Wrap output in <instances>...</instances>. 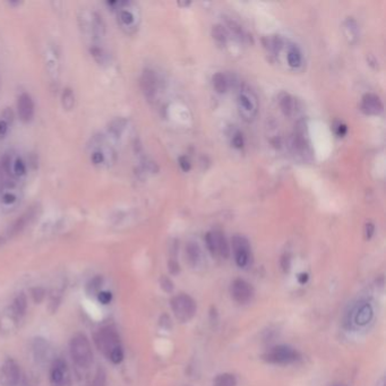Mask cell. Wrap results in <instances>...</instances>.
I'll use <instances>...</instances> for the list:
<instances>
[{
  "mask_svg": "<svg viewBox=\"0 0 386 386\" xmlns=\"http://www.w3.org/2000/svg\"><path fill=\"white\" fill-rule=\"evenodd\" d=\"M95 343H97L98 348L108 357L113 350L121 347L120 337H119L117 331L110 326L100 330V332L95 335Z\"/></svg>",
  "mask_w": 386,
  "mask_h": 386,
  "instance_id": "5",
  "label": "cell"
},
{
  "mask_svg": "<svg viewBox=\"0 0 386 386\" xmlns=\"http://www.w3.org/2000/svg\"><path fill=\"white\" fill-rule=\"evenodd\" d=\"M179 165H180V168L184 170V171H189L190 168H192V165H190V161L188 160V158L187 157H180L179 158Z\"/></svg>",
  "mask_w": 386,
  "mask_h": 386,
  "instance_id": "35",
  "label": "cell"
},
{
  "mask_svg": "<svg viewBox=\"0 0 386 386\" xmlns=\"http://www.w3.org/2000/svg\"><path fill=\"white\" fill-rule=\"evenodd\" d=\"M16 201V196L10 193H6L2 196V202L6 203V204H10V203H14Z\"/></svg>",
  "mask_w": 386,
  "mask_h": 386,
  "instance_id": "37",
  "label": "cell"
},
{
  "mask_svg": "<svg viewBox=\"0 0 386 386\" xmlns=\"http://www.w3.org/2000/svg\"><path fill=\"white\" fill-rule=\"evenodd\" d=\"M232 250L234 261L241 269H246L252 263V252H250L249 241L244 236L236 234L232 237Z\"/></svg>",
  "mask_w": 386,
  "mask_h": 386,
  "instance_id": "6",
  "label": "cell"
},
{
  "mask_svg": "<svg viewBox=\"0 0 386 386\" xmlns=\"http://www.w3.org/2000/svg\"><path fill=\"white\" fill-rule=\"evenodd\" d=\"M32 297L35 302H41L43 298H45V290L42 288H35L32 290Z\"/></svg>",
  "mask_w": 386,
  "mask_h": 386,
  "instance_id": "34",
  "label": "cell"
},
{
  "mask_svg": "<svg viewBox=\"0 0 386 386\" xmlns=\"http://www.w3.org/2000/svg\"><path fill=\"white\" fill-rule=\"evenodd\" d=\"M102 282H103V278L100 276H95L94 278H92V280L90 281V283L87 284V293L98 294L99 292H100Z\"/></svg>",
  "mask_w": 386,
  "mask_h": 386,
  "instance_id": "27",
  "label": "cell"
},
{
  "mask_svg": "<svg viewBox=\"0 0 386 386\" xmlns=\"http://www.w3.org/2000/svg\"><path fill=\"white\" fill-rule=\"evenodd\" d=\"M171 308L177 320L181 323L189 322L196 313V302L186 293H180L171 299Z\"/></svg>",
  "mask_w": 386,
  "mask_h": 386,
  "instance_id": "3",
  "label": "cell"
},
{
  "mask_svg": "<svg viewBox=\"0 0 386 386\" xmlns=\"http://www.w3.org/2000/svg\"><path fill=\"white\" fill-rule=\"evenodd\" d=\"M206 244L213 255H219L223 258L229 257L230 247L224 234L221 231H212L206 234Z\"/></svg>",
  "mask_w": 386,
  "mask_h": 386,
  "instance_id": "8",
  "label": "cell"
},
{
  "mask_svg": "<svg viewBox=\"0 0 386 386\" xmlns=\"http://www.w3.org/2000/svg\"><path fill=\"white\" fill-rule=\"evenodd\" d=\"M238 111L246 121H253L258 113V99L254 91L247 85L240 86L237 97Z\"/></svg>",
  "mask_w": 386,
  "mask_h": 386,
  "instance_id": "2",
  "label": "cell"
},
{
  "mask_svg": "<svg viewBox=\"0 0 386 386\" xmlns=\"http://www.w3.org/2000/svg\"><path fill=\"white\" fill-rule=\"evenodd\" d=\"M118 17H119V21H120L122 26L129 27V29L136 26V21H137L136 16H135L133 11L129 10V9L122 8V9L119 11Z\"/></svg>",
  "mask_w": 386,
  "mask_h": 386,
  "instance_id": "22",
  "label": "cell"
},
{
  "mask_svg": "<svg viewBox=\"0 0 386 386\" xmlns=\"http://www.w3.org/2000/svg\"><path fill=\"white\" fill-rule=\"evenodd\" d=\"M61 103H62L63 109H66V110H71V109L74 108V105H75V95H74L73 90H71L70 87H66V89L62 91V94H61Z\"/></svg>",
  "mask_w": 386,
  "mask_h": 386,
  "instance_id": "24",
  "label": "cell"
},
{
  "mask_svg": "<svg viewBox=\"0 0 386 386\" xmlns=\"http://www.w3.org/2000/svg\"><path fill=\"white\" fill-rule=\"evenodd\" d=\"M212 33H213V38L217 40V42L222 43V45H224V43L226 42V39H228V34H226V31H225V29L222 25L213 26Z\"/></svg>",
  "mask_w": 386,
  "mask_h": 386,
  "instance_id": "26",
  "label": "cell"
},
{
  "mask_svg": "<svg viewBox=\"0 0 386 386\" xmlns=\"http://www.w3.org/2000/svg\"><path fill=\"white\" fill-rule=\"evenodd\" d=\"M69 351L71 359L77 367L86 369L93 364L92 348H91L90 342L84 334L78 333L71 337Z\"/></svg>",
  "mask_w": 386,
  "mask_h": 386,
  "instance_id": "1",
  "label": "cell"
},
{
  "mask_svg": "<svg viewBox=\"0 0 386 386\" xmlns=\"http://www.w3.org/2000/svg\"><path fill=\"white\" fill-rule=\"evenodd\" d=\"M186 257L189 265L193 266V268L200 264V262L202 261V252L200 246L195 244V242H188L186 246Z\"/></svg>",
  "mask_w": 386,
  "mask_h": 386,
  "instance_id": "20",
  "label": "cell"
},
{
  "mask_svg": "<svg viewBox=\"0 0 386 386\" xmlns=\"http://www.w3.org/2000/svg\"><path fill=\"white\" fill-rule=\"evenodd\" d=\"M160 283H161V288H162L163 290H165V292H172V290H173V283H172V282H171L170 278L165 277V276H163V277L161 278Z\"/></svg>",
  "mask_w": 386,
  "mask_h": 386,
  "instance_id": "33",
  "label": "cell"
},
{
  "mask_svg": "<svg viewBox=\"0 0 386 386\" xmlns=\"http://www.w3.org/2000/svg\"><path fill=\"white\" fill-rule=\"evenodd\" d=\"M237 380L232 374H221L218 375L217 379L214 380V386H236Z\"/></svg>",
  "mask_w": 386,
  "mask_h": 386,
  "instance_id": "25",
  "label": "cell"
},
{
  "mask_svg": "<svg viewBox=\"0 0 386 386\" xmlns=\"http://www.w3.org/2000/svg\"><path fill=\"white\" fill-rule=\"evenodd\" d=\"M27 308V298L25 294L21 292L17 294V297L15 298L13 304H11L10 307V316L14 318V320H19V318L24 316V314L26 312Z\"/></svg>",
  "mask_w": 386,
  "mask_h": 386,
  "instance_id": "17",
  "label": "cell"
},
{
  "mask_svg": "<svg viewBox=\"0 0 386 386\" xmlns=\"http://www.w3.org/2000/svg\"><path fill=\"white\" fill-rule=\"evenodd\" d=\"M8 131V122L5 120H0V136H5Z\"/></svg>",
  "mask_w": 386,
  "mask_h": 386,
  "instance_id": "38",
  "label": "cell"
},
{
  "mask_svg": "<svg viewBox=\"0 0 386 386\" xmlns=\"http://www.w3.org/2000/svg\"><path fill=\"white\" fill-rule=\"evenodd\" d=\"M286 61H288V65L294 69L300 68L302 66L304 55H302L300 48L294 43H289L286 46Z\"/></svg>",
  "mask_w": 386,
  "mask_h": 386,
  "instance_id": "16",
  "label": "cell"
},
{
  "mask_svg": "<svg viewBox=\"0 0 386 386\" xmlns=\"http://www.w3.org/2000/svg\"><path fill=\"white\" fill-rule=\"evenodd\" d=\"M33 352L39 361H46L50 357V348L48 342L42 337H37L33 342Z\"/></svg>",
  "mask_w": 386,
  "mask_h": 386,
  "instance_id": "18",
  "label": "cell"
},
{
  "mask_svg": "<svg viewBox=\"0 0 386 386\" xmlns=\"http://www.w3.org/2000/svg\"><path fill=\"white\" fill-rule=\"evenodd\" d=\"M92 160L94 163H101L103 160L102 154L101 153H94L93 157H92Z\"/></svg>",
  "mask_w": 386,
  "mask_h": 386,
  "instance_id": "41",
  "label": "cell"
},
{
  "mask_svg": "<svg viewBox=\"0 0 386 386\" xmlns=\"http://www.w3.org/2000/svg\"><path fill=\"white\" fill-rule=\"evenodd\" d=\"M280 107L281 110L283 111L285 116H292L294 111V99L289 94H284L283 97L280 99Z\"/></svg>",
  "mask_w": 386,
  "mask_h": 386,
  "instance_id": "23",
  "label": "cell"
},
{
  "mask_svg": "<svg viewBox=\"0 0 386 386\" xmlns=\"http://www.w3.org/2000/svg\"><path fill=\"white\" fill-rule=\"evenodd\" d=\"M91 386H107V374L102 367L98 368Z\"/></svg>",
  "mask_w": 386,
  "mask_h": 386,
  "instance_id": "28",
  "label": "cell"
},
{
  "mask_svg": "<svg viewBox=\"0 0 386 386\" xmlns=\"http://www.w3.org/2000/svg\"><path fill=\"white\" fill-rule=\"evenodd\" d=\"M263 360L270 364H291L300 359V353L289 345H276L263 353Z\"/></svg>",
  "mask_w": 386,
  "mask_h": 386,
  "instance_id": "4",
  "label": "cell"
},
{
  "mask_svg": "<svg viewBox=\"0 0 386 386\" xmlns=\"http://www.w3.org/2000/svg\"><path fill=\"white\" fill-rule=\"evenodd\" d=\"M345 133H347V127H345L344 125H342V124L337 126V134H339L340 136H343Z\"/></svg>",
  "mask_w": 386,
  "mask_h": 386,
  "instance_id": "42",
  "label": "cell"
},
{
  "mask_svg": "<svg viewBox=\"0 0 386 386\" xmlns=\"http://www.w3.org/2000/svg\"><path fill=\"white\" fill-rule=\"evenodd\" d=\"M282 268H283L284 271H289L290 269V257L289 256H284L282 258Z\"/></svg>",
  "mask_w": 386,
  "mask_h": 386,
  "instance_id": "40",
  "label": "cell"
},
{
  "mask_svg": "<svg viewBox=\"0 0 386 386\" xmlns=\"http://www.w3.org/2000/svg\"><path fill=\"white\" fill-rule=\"evenodd\" d=\"M109 359L112 361L113 364H120L122 360H124V351H122V348H118L116 350H113L112 352L109 355Z\"/></svg>",
  "mask_w": 386,
  "mask_h": 386,
  "instance_id": "29",
  "label": "cell"
},
{
  "mask_svg": "<svg viewBox=\"0 0 386 386\" xmlns=\"http://www.w3.org/2000/svg\"><path fill=\"white\" fill-rule=\"evenodd\" d=\"M212 82L214 90H216L218 93H225L229 89L230 81L229 78L226 77V75L223 73H217L213 76Z\"/></svg>",
  "mask_w": 386,
  "mask_h": 386,
  "instance_id": "21",
  "label": "cell"
},
{
  "mask_svg": "<svg viewBox=\"0 0 386 386\" xmlns=\"http://www.w3.org/2000/svg\"><path fill=\"white\" fill-rule=\"evenodd\" d=\"M141 87L147 99H153L158 92V77L153 70L145 69L141 77Z\"/></svg>",
  "mask_w": 386,
  "mask_h": 386,
  "instance_id": "13",
  "label": "cell"
},
{
  "mask_svg": "<svg viewBox=\"0 0 386 386\" xmlns=\"http://www.w3.org/2000/svg\"><path fill=\"white\" fill-rule=\"evenodd\" d=\"M373 315L374 310L371 304H368V302H360V304L357 306L355 314H353V321H355V323L358 326H365L372 321Z\"/></svg>",
  "mask_w": 386,
  "mask_h": 386,
  "instance_id": "14",
  "label": "cell"
},
{
  "mask_svg": "<svg viewBox=\"0 0 386 386\" xmlns=\"http://www.w3.org/2000/svg\"><path fill=\"white\" fill-rule=\"evenodd\" d=\"M230 293L238 304L245 305L253 299L254 289L250 283L242 278H236L230 286Z\"/></svg>",
  "mask_w": 386,
  "mask_h": 386,
  "instance_id": "9",
  "label": "cell"
},
{
  "mask_svg": "<svg viewBox=\"0 0 386 386\" xmlns=\"http://www.w3.org/2000/svg\"><path fill=\"white\" fill-rule=\"evenodd\" d=\"M21 379V369L14 359H7L0 373V383L2 386H17Z\"/></svg>",
  "mask_w": 386,
  "mask_h": 386,
  "instance_id": "10",
  "label": "cell"
},
{
  "mask_svg": "<svg viewBox=\"0 0 386 386\" xmlns=\"http://www.w3.org/2000/svg\"><path fill=\"white\" fill-rule=\"evenodd\" d=\"M343 27L345 38H347L348 42L351 43V45L356 43L358 39H359V26H358V23L353 18L349 17L345 19Z\"/></svg>",
  "mask_w": 386,
  "mask_h": 386,
  "instance_id": "19",
  "label": "cell"
},
{
  "mask_svg": "<svg viewBox=\"0 0 386 386\" xmlns=\"http://www.w3.org/2000/svg\"><path fill=\"white\" fill-rule=\"evenodd\" d=\"M361 111L368 116H377L384 109L383 102L376 94H365L361 99Z\"/></svg>",
  "mask_w": 386,
  "mask_h": 386,
  "instance_id": "12",
  "label": "cell"
},
{
  "mask_svg": "<svg viewBox=\"0 0 386 386\" xmlns=\"http://www.w3.org/2000/svg\"><path fill=\"white\" fill-rule=\"evenodd\" d=\"M374 231H375V226H374L373 223H367L365 228V233H366V238L367 239H371L374 234Z\"/></svg>",
  "mask_w": 386,
  "mask_h": 386,
  "instance_id": "36",
  "label": "cell"
},
{
  "mask_svg": "<svg viewBox=\"0 0 386 386\" xmlns=\"http://www.w3.org/2000/svg\"><path fill=\"white\" fill-rule=\"evenodd\" d=\"M169 269L172 274H177L179 272V265L174 261H171L169 263Z\"/></svg>",
  "mask_w": 386,
  "mask_h": 386,
  "instance_id": "39",
  "label": "cell"
},
{
  "mask_svg": "<svg viewBox=\"0 0 386 386\" xmlns=\"http://www.w3.org/2000/svg\"><path fill=\"white\" fill-rule=\"evenodd\" d=\"M298 280H299L300 283H305V282H307V280H308V274H306V273L300 274L299 277H298Z\"/></svg>",
  "mask_w": 386,
  "mask_h": 386,
  "instance_id": "43",
  "label": "cell"
},
{
  "mask_svg": "<svg viewBox=\"0 0 386 386\" xmlns=\"http://www.w3.org/2000/svg\"><path fill=\"white\" fill-rule=\"evenodd\" d=\"M98 299L103 305H108L112 300V294L109 291H100L98 293Z\"/></svg>",
  "mask_w": 386,
  "mask_h": 386,
  "instance_id": "32",
  "label": "cell"
},
{
  "mask_svg": "<svg viewBox=\"0 0 386 386\" xmlns=\"http://www.w3.org/2000/svg\"><path fill=\"white\" fill-rule=\"evenodd\" d=\"M13 171L17 176H22L25 173V165H24L21 159H17L13 165Z\"/></svg>",
  "mask_w": 386,
  "mask_h": 386,
  "instance_id": "30",
  "label": "cell"
},
{
  "mask_svg": "<svg viewBox=\"0 0 386 386\" xmlns=\"http://www.w3.org/2000/svg\"><path fill=\"white\" fill-rule=\"evenodd\" d=\"M34 102L29 93H22L17 100V113L23 122H30L34 117Z\"/></svg>",
  "mask_w": 386,
  "mask_h": 386,
  "instance_id": "11",
  "label": "cell"
},
{
  "mask_svg": "<svg viewBox=\"0 0 386 386\" xmlns=\"http://www.w3.org/2000/svg\"><path fill=\"white\" fill-rule=\"evenodd\" d=\"M231 143H232L233 147H236V149H241V147H244L245 141H244V136H242V134L239 133V131L234 134Z\"/></svg>",
  "mask_w": 386,
  "mask_h": 386,
  "instance_id": "31",
  "label": "cell"
},
{
  "mask_svg": "<svg viewBox=\"0 0 386 386\" xmlns=\"http://www.w3.org/2000/svg\"><path fill=\"white\" fill-rule=\"evenodd\" d=\"M51 386H71V376L68 366L62 359H55L50 368Z\"/></svg>",
  "mask_w": 386,
  "mask_h": 386,
  "instance_id": "7",
  "label": "cell"
},
{
  "mask_svg": "<svg viewBox=\"0 0 386 386\" xmlns=\"http://www.w3.org/2000/svg\"><path fill=\"white\" fill-rule=\"evenodd\" d=\"M34 214H35V210L33 208H31L30 210H27L25 213H23L22 216L10 225L9 230H8V236L14 237L19 232H22L23 230L25 229V226L30 223L32 219L34 218Z\"/></svg>",
  "mask_w": 386,
  "mask_h": 386,
  "instance_id": "15",
  "label": "cell"
}]
</instances>
